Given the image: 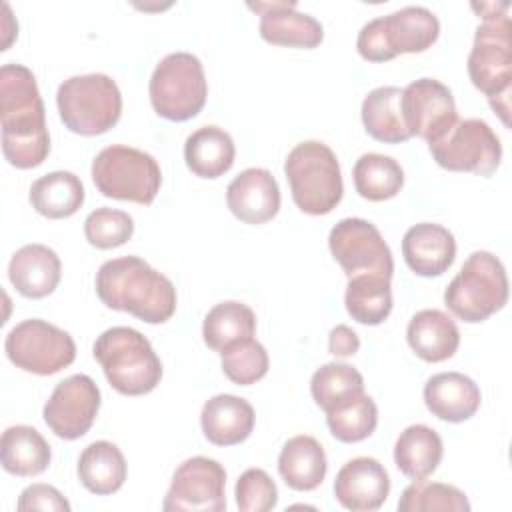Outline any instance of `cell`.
I'll return each instance as SVG.
<instances>
[{
	"label": "cell",
	"mask_w": 512,
	"mask_h": 512,
	"mask_svg": "<svg viewBox=\"0 0 512 512\" xmlns=\"http://www.w3.org/2000/svg\"><path fill=\"white\" fill-rule=\"evenodd\" d=\"M0 122L2 154L10 166L28 170L50 154L44 102L36 76L22 64L0 68Z\"/></svg>",
	"instance_id": "obj_1"
},
{
	"label": "cell",
	"mask_w": 512,
	"mask_h": 512,
	"mask_svg": "<svg viewBox=\"0 0 512 512\" xmlns=\"http://www.w3.org/2000/svg\"><path fill=\"white\" fill-rule=\"evenodd\" d=\"M96 294L112 310L128 312L146 324H162L176 310V288L140 256L104 262L96 272Z\"/></svg>",
	"instance_id": "obj_2"
},
{
	"label": "cell",
	"mask_w": 512,
	"mask_h": 512,
	"mask_svg": "<svg viewBox=\"0 0 512 512\" xmlns=\"http://www.w3.org/2000/svg\"><path fill=\"white\" fill-rule=\"evenodd\" d=\"M508 2H480L472 10L482 16L476 28L474 44L468 54V76L490 102L500 120L510 124V88H512V24Z\"/></svg>",
	"instance_id": "obj_3"
},
{
	"label": "cell",
	"mask_w": 512,
	"mask_h": 512,
	"mask_svg": "<svg viewBox=\"0 0 512 512\" xmlns=\"http://www.w3.org/2000/svg\"><path fill=\"white\" fill-rule=\"evenodd\" d=\"M94 358L108 384L124 396H142L160 384V358L148 338L130 326L104 330L94 342Z\"/></svg>",
	"instance_id": "obj_4"
},
{
	"label": "cell",
	"mask_w": 512,
	"mask_h": 512,
	"mask_svg": "<svg viewBox=\"0 0 512 512\" xmlns=\"http://www.w3.org/2000/svg\"><path fill=\"white\" fill-rule=\"evenodd\" d=\"M294 204L310 216L330 214L342 200L344 184L336 154L318 140L296 144L284 162Z\"/></svg>",
	"instance_id": "obj_5"
},
{
	"label": "cell",
	"mask_w": 512,
	"mask_h": 512,
	"mask_svg": "<svg viewBox=\"0 0 512 512\" xmlns=\"http://www.w3.org/2000/svg\"><path fill=\"white\" fill-rule=\"evenodd\" d=\"M508 302L504 264L486 250L472 252L444 290L446 308L462 322L478 324Z\"/></svg>",
	"instance_id": "obj_6"
},
{
	"label": "cell",
	"mask_w": 512,
	"mask_h": 512,
	"mask_svg": "<svg viewBox=\"0 0 512 512\" xmlns=\"http://www.w3.org/2000/svg\"><path fill=\"white\" fill-rule=\"evenodd\" d=\"M440 34L436 14L424 6H406L366 22L356 38L358 54L368 62H388L398 54L428 50Z\"/></svg>",
	"instance_id": "obj_7"
},
{
	"label": "cell",
	"mask_w": 512,
	"mask_h": 512,
	"mask_svg": "<svg viewBox=\"0 0 512 512\" xmlns=\"http://www.w3.org/2000/svg\"><path fill=\"white\" fill-rule=\"evenodd\" d=\"M56 106L70 132L98 136L120 120L122 94L118 84L106 74L70 76L58 86Z\"/></svg>",
	"instance_id": "obj_8"
},
{
	"label": "cell",
	"mask_w": 512,
	"mask_h": 512,
	"mask_svg": "<svg viewBox=\"0 0 512 512\" xmlns=\"http://www.w3.org/2000/svg\"><path fill=\"white\" fill-rule=\"evenodd\" d=\"M92 180L106 198L148 206L160 190L162 172L148 152L112 144L102 148L92 160Z\"/></svg>",
	"instance_id": "obj_9"
},
{
	"label": "cell",
	"mask_w": 512,
	"mask_h": 512,
	"mask_svg": "<svg viewBox=\"0 0 512 512\" xmlns=\"http://www.w3.org/2000/svg\"><path fill=\"white\" fill-rule=\"evenodd\" d=\"M150 102L158 116L172 122L194 118L206 104L208 82L202 62L190 52L164 56L150 76Z\"/></svg>",
	"instance_id": "obj_10"
},
{
	"label": "cell",
	"mask_w": 512,
	"mask_h": 512,
	"mask_svg": "<svg viewBox=\"0 0 512 512\" xmlns=\"http://www.w3.org/2000/svg\"><path fill=\"white\" fill-rule=\"evenodd\" d=\"M4 350L16 368L38 376L56 374L68 368L76 358L72 336L40 318L16 324L6 336Z\"/></svg>",
	"instance_id": "obj_11"
},
{
	"label": "cell",
	"mask_w": 512,
	"mask_h": 512,
	"mask_svg": "<svg viewBox=\"0 0 512 512\" xmlns=\"http://www.w3.org/2000/svg\"><path fill=\"white\" fill-rule=\"evenodd\" d=\"M438 166L450 172L492 176L502 160V144L488 122L480 118L458 120L454 128L434 144H428Z\"/></svg>",
	"instance_id": "obj_12"
},
{
	"label": "cell",
	"mask_w": 512,
	"mask_h": 512,
	"mask_svg": "<svg viewBox=\"0 0 512 512\" xmlns=\"http://www.w3.org/2000/svg\"><path fill=\"white\" fill-rule=\"evenodd\" d=\"M328 248L348 278L376 274L392 278L394 260L380 230L364 218L340 220L328 236Z\"/></svg>",
	"instance_id": "obj_13"
},
{
	"label": "cell",
	"mask_w": 512,
	"mask_h": 512,
	"mask_svg": "<svg viewBox=\"0 0 512 512\" xmlns=\"http://www.w3.org/2000/svg\"><path fill=\"white\" fill-rule=\"evenodd\" d=\"M226 470L220 462L206 456H192L184 460L170 482L164 496L162 510H202L222 512L226 510Z\"/></svg>",
	"instance_id": "obj_14"
},
{
	"label": "cell",
	"mask_w": 512,
	"mask_h": 512,
	"mask_svg": "<svg viewBox=\"0 0 512 512\" xmlns=\"http://www.w3.org/2000/svg\"><path fill=\"white\" fill-rule=\"evenodd\" d=\"M400 108L410 136H418L428 144L444 138L458 122L450 88L434 78H418L402 88Z\"/></svg>",
	"instance_id": "obj_15"
},
{
	"label": "cell",
	"mask_w": 512,
	"mask_h": 512,
	"mask_svg": "<svg viewBox=\"0 0 512 512\" xmlns=\"http://www.w3.org/2000/svg\"><path fill=\"white\" fill-rule=\"evenodd\" d=\"M100 410V388L86 374H72L56 384L44 404L46 426L62 440L82 438Z\"/></svg>",
	"instance_id": "obj_16"
},
{
	"label": "cell",
	"mask_w": 512,
	"mask_h": 512,
	"mask_svg": "<svg viewBox=\"0 0 512 512\" xmlns=\"http://www.w3.org/2000/svg\"><path fill=\"white\" fill-rule=\"evenodd\" d=\"M390 494V476L386 468L370 456L348 460L336 474L334 496L352 512L378 510Z\"/></svg>",
	"instance_id": "obj_17"
},
{
	"label": "cell",
	"mask_w": 512,
	"mask_h": 512,
	"mask_svg": "<svg viewBox=\"0 0 512 512\" xmlns=\"http://www.w3.org/2000/svg\"><path fill=\"white\" fill-rule=\"evenodd\" d=\"M248 8L260 14V36L268 44L310 50L324 40L322 24L306 12H298L296 2H256Z\"/></svg>",
	"instance_id": "obj_18"
},
{
	"label": "cell",
	"mask_w": 512,
	"mask_h": 512,
	"mask_svg": "<svg viewBox=\"0 0 512 512\" xmlns=\"http://www.w3.org/2000/svg\"><path fill=\"white\" fill-rule=\"evenodd\" d=\"M230 212L244 224H264L280 210V188L266 168L242 170L226 188Z\"/></svg>",
	"instance_id": "obj_19"
},
{
	"label": "cell",
	"mask_w": 512,
	"mask_h": 512,
	"mask_svg": "<svg viewBox=\"0 0 512 512\" xmlns=\"http://www.w3.org/2000/svg\"><path fill=\"white\" fill-rule=\"evenodd\" d=\"M402 256L414 274L424 278L440 276L456 258V240L448 228L434 222H420L406 230Z\"/></svg>",
	"instance_id": "obj_20"
},
{
	"label": "cell",
	"mask_w": 512,
	"mask_h": 512,
	"mask_svg": "<svg viewBox=\"0 0 512 512\" xmlns=\"http://www.w3.org/2000/svg\"><path fill=\"white\" fill-rule=\"evenodd\" d=\"M62 276L58 254L44 244H26L18 248L8 264V278L24 298H44L52 294Z\"/></svg>",
	"instance_id": "obj_21"
},
{
	"label": "cell",
	"mask_w": 512,
	"mask_h": 512,
	"mask_svg": "<svg viewBox=\"0 0 512 512\" xmlns=\"http://www.w3.org/2000/svg\"><path fill=\"white\" fill-rule=\"evenodd\" d=\"M254 408L234 394H216L202 406L200 426L208 442L216 446H236L254 430Z\"/></svg>",
	"instance_id": "obj_22"
},
{
	"label": "cell",
	"mask_w": 512,
	"mask_h": 512,
	"mask_svg": "<svg viewBox=\"0 0 512 512\" xmlns=\"http://www.w3.org/2000/svg\"><path fill=\"white\" fill-rule=\"evenodd\" d=\"M480 388L460 372H440L424 384L426 408L444 422H464L480 408Z\"/></svg>",
	"instance_id": "obj_23"
},
{
	"label": "cell",
	"mask_w": 512,
	"mask_h": 512,
	"mask_svg": "<svg viewBox=\"0 0 512 512\" xmlns=\"http://www.w3.org/2000/svg\"><path fill=\"white\" fill-rule=\"evenodd\" d=\"M406 340L412 352L424 362H444L460 346V332L454 320L436 308L416 312L406 328Z\"/></svg>",
	"instance_id": "obj_24"
},
{
	"label": "cell",
	"mask_w": 512,
	"mask_h": 512,
	"mask_svg": "<svg viewBox=\"0 0 512 512\" xmlns=\"http://www.w3.org/2000/svg\"><path fill=\"white\" fill-rule=\"evenodd\" d=\"M328 462L322 444L308 436L300 434L290 438L278 456V472L288 488L298 492L316 490L326 478Z\"/></svg>",
	"instance_id": "obj_25"
},
{
	"label": "cell",
	"mask_w": 512,
	"mask_h": 512,
	"mask_svg": "<svg viewBox=\"0 0 512 512\" xmlns=\"http://www.w3.org/2000/svg\"><path fill=\"white\" fill-rule=\"evenodd\" d=\"M236 148L232 136L218 126H202L184 142V160L198 178H220L234 164Z\"/></svg>",
	"instance_id": "obj_26"
},
{
	"label": "cell",
	"mask_w": 512,
	"mask_h": 512,
	"mask_svg": "<svg viewBox=\"0 0 512 512\" xmlns=\"http://www.w3.org/2000/svg\"><path fill=\"white\" fill-rule=\"evenodd\" d=\"M52 458L50 444L44 436L26 424L10 426L2 432L0 460L8 474L20 478H32L42 474Z\"/></svg>",
	"instance_id": "obj_27"
},
{
	"label": "cell",
	"mask_w": 512,
	"mask_h": 512,
	"mask_svg": "<svg viewBox=\"0 0 512 512\" xmlns=\"http://www.w3.org/2000/svg\"><path fill=\"white\" fill-rule=\"evenodd\" d=\"M442 454V438L426 424L404 428L394 444V462L398 470L412 480H426L438 468Z\"/></svg>",
	"instance_id": "obj_28"
},
{
	"label": "cell",
	"mask_w": 512,
	"mask_h": 512,
	"mask_svg": "<svg viewBox=\"0 0 512 512\" xmlns=\"http://www.w3.org/2000/svg\"><path fill=\"white\" fill-rule=\"evenodd\" d=\"M78 478L82 486L96 496L118 492L126 480L124 454L108 440L88 444L78 458Z\"/></svg>",
	"instance_id": "obj_29"
},
{
	"label": "cell",
	"mask_w": 512,
	"mask_h": 512,
	"mask_svg": "<svg viewBox=\"0 0 512 512\" xmlns=\"http://www.w3.org/2000/svg\"><path fill=\"white\" fill-rule=\"evenodd\" d=\"M30 204L50 220L70 218L84 204V184L68 170L48 172L30 186Z\"/></svg>",
	"instance_id": "obj_30"
},
{
	"label": "cell",
	"mask_w": 512,
	"mask_h": 512,
	"mask_svg": "<svg viewBox=\"0 0 512 512\" xmlns=\"http://www.w3.org/2000/svg\"><path fill=\"white\" fill-rule=\"evenodd\" d=\"M400 100L402 88L398 86H378L364 98L362 124L374 140L384 144H400L412 138L404 124Z\"/></svg>",
	"instance_id": "obj_31"
},
{
	"label": "cell",
	"mask_w": 512,
	"mask_h": 512,
	"mask_svg": "<svg viewBox=\"0 0 512 512\" xmlns=\"http://www.w3.org/2000/svg\"><path fill=\"white\" fill-rule=\"evenodd\" d=\"M344 304L352 320L378 326L392 312V290L390 280L376 274H358L348 278Z\"/></svg>",
	"instance_id": "obj_32"
},
{
	"label": "cell",
	"mask_w": 512,
	"mask_h": 512,
	"mask_svg": "<svg viewBox=\"0 0 512 512\" xmlns=\"http://www.w3.org/2000/svg\"><path fill=\"white\" fill-rule=\"evenodd\" d=\"M256 332V316L252 308L238 300H226L208 310L202 324V338L208 348L222 352L228 346L252 338Z\"/></svg>",
	"instance_id": "obj_33"
},
{
	"label": "cell",
	"mask_w": 512,
	"mask_h": 512,
	"mask_svg": "<svg viewBox=\"0 0 512 512\" xmlns=\"http://www.w3.org/2000/svg\"><path fill=\"white\" fill-rule=\"evenodd\" d=\"M356 192L370 200L382 202L394 198L404 186V170L392 158L378 152L362 154L352 168Z\"/></svg>",
	"instance_id": "obj_34"
},
{
	"label": "cell",
	"mask_w": 512,
	"mask_h": 512,
	"mask_svg": "<svg viewBox=\"0 0 512 512\" xmlns=\"http://www.w3.org/2000/svg\"><path fill=\"white\" fill-rule=\"evenodd\" d=\"M314 402L328 414L364 394L362 374L344 362H328L320 366L310 380Z\"/></svg>",
	"instance_id": "obj_35"
},
{
	"label": "cell",
	"mask_w": 512,
	"mask_h": 512,
	"mask_svg": "<svg viewBox=\"0 0 512 512\" xmlns=\"http://www.w3.org/2000/svg\"><path fill=\"white\" fill-rule=\"evenodd\" d=\"M400 512H468L470 502L466 494L444 482H424L414 480L410 486L404 488L398 500Z\"/></svg>",
	"instance_id": "obj_36"
},
{
	"label": "cell",
	"mask_w": 512,
	"mask_h": 512,
	"mask_svg": "<svg viewBox=\"0 0 512 512\" xmlns=\"http://www.w3.org/2000/svg\"><path fill=\"white\" fill-rule=\"evenodd\" d=\"M326 424L336 440L344 444L362 442L376 430L378 408L368 394H362L342 408L328 412Z\"/></svg>",
	"instance_id": "obj_37"
},
{
	"label": "cell",
	"mask_w": 512,
	"mask_h": 512,
	"mask_svg": "<svg viewBox=\"0 0 512 512\" xmlns=\"http://www.w3.org/2000/svg\"><path fill=\"white\" fill-rule=\"evenodd\" d=\"M220 356L224 374L238 386L256 384L266 376L270 366L266 348L254 338H246L228 346L220 352Z\"/></svg>",
	"instance_id": "obj_38"
},
{
	"label": "cell",
	"mask_w": 512,
	"mask_h": 512,
	"mask_svg": "<svg viewBox=\"0 0 512 512\" xmlns=\"http://www.w3.org/2000/svg\"><path fill=\"white\" fill-rule=\"evenodd\" d=\"M134 234V220L128 212L116 208H96L84 220V236L90 246L110 250L126 244Z\"/></svg>",
	"instance_id": "obj_39"
},
{
	"label": "cell",
	"mask_w": 512,
	"mask_h": 512,
	"mask_svg": "<svg viewBox=\"0 0 512 512\" xmlns=\"http://www.w3.org/2000/svg\"><path fill=\"white\" fill-rule=\"evenodd\" d=\"M234 496L242 512H268L278 502V488L262 468H248L240 474Z\"/></svg>",
	"instance_id": "obj_40"
},
{
	"label": "cell",
	"mask_w": 512,
	"mask_h": 512,
	"mask_svg": "<svg viewBox=\"0 0 512 512\" xmlns=\"http://www.w3.org/2000/svg\"><path fill=\"white\" fill-rule=\"evenodd\" d=\"M16 508L20 512L28 510H52V512H68L70 502L50 484H30L20 492Z\"/></svg>",
	"instance_id": "obj_41"
},
{
	"label": "cell",
	"mask_w": 512,
	"mask_h": 512,
	"mask_svg": "<svg viewBox=\"0 0 512 512\" xmlns=\"http://www.w3.org/2000/svg\"><path fill=\"white\" fill-rule=\"evenodd\" d=\"M358 348H360V338L346 324H338L330 330V334H328L330 354L340 356V358H348V356H354L358 352Z\"/></svg>",
	"instance_id": "obj_42"
}]
</instances>
